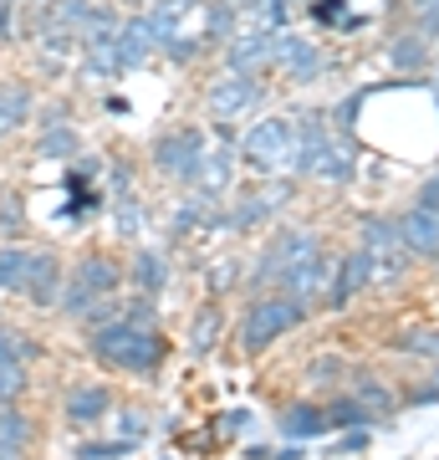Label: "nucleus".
<instances>
[{
	"mask_svg": "<svg viewBox=\"0 0 439 460\" xmlns=\"http://www.w3.org/2000/svg\"><path fill=\"white\" fill-rule=\"evenodd\" d=\"M92 353L123 374H148V368H159L163 343L154 328H138V323H102L92 332Z\"/></svg>",
	"mask_w": 439,
	"mask_h": 460,
	"instance_id": "obj_1",
	"label": "nucleus"
},
{
	"mask_svg": "<svg viewBox=\"0 0 439 460\" xmlns=\"http://www.w3.org/2000/svg\"><path fill=\"white\" fill-rule=\"evenodd\" d=\"M245 164L260 169V174H286L296 169V123L292 118H260L256 128L245 133Z\"/></svg>",
	"mask_w": 439,
	"mask_h": 460,
	"instance_id": "obj_2",
	"label": "nucleus"
},
{
	"mask_svg": "<svg viewBox=\"0 0 439 460\" xmlns=\"http://www.w3.org/2000/svg\"><path fill=\"white\" fill-rule=\"evenodd\" d=\"M307 317V302L302 296H260L256 307L245 313V323H241V343L245 348H266V343H277L281 332H292L296 323Z\"/></svg>",
	"mask_w": 439,
	"mask_h": 460,
	"instance_id": "obj_3",
	"label": "nucleus"
},
{
	"mask_svg": "<svg viewBox=\"0 0 439 460\" xmlns=\"http://www.w3.org/2000/svg\"><path fill=\"white\" fill-rule=\"evenodd\" d=\"M118 287V266L108 256H82L77 277L62 287V313H87L98 296H108Z\"/></svg>",
	"mask_w": 439,
	"mask_h": 460,
	"instance_id": "obj_4",
	"label": "nucleus"
},
{
	"mask_svg": "<svg viewBox=\"0 0 439 460\" xmlns=\"http://www.w3.org/2000/svg\"><path fill=\"white\" fill-rule=\"evenodd\" d=\"M199 159H205V138H199V128L163 133L159 144H154V164H159L169 180H199Z\"/></svg>",
	"mask_w": 439,
	"mask_h": 460,
	"instance_id": "obj_5",
	"label": "nucleus"
},
{
	"mask_svg": "<svg viewBox=\"0 0 439 460\" xmlns=\"http://www.w3.org/2000/svg\"><path fill=\"white\" fill-rule=\"evenodd\" d=\"M317 235L312 230H281L277 241H271V251L260 256V266H256V277L260 281H277L286 266H296V261H307V256H317Z\"/></svg>",
	"mask_w": 439,
	"mask_h": 460,
	"instance_id": "obj_6",
	"label": "nucleus"
},
{
	"mask_svg": "<svg viewBox=\"0 0 439 460\" xmlns=\"http://www.w3.org/2000/svg\"><path fill=\"white\" fill-rule=\"evenodd\" d=\"M66 277H62V261L57 256H47V251H36L31 256V271H26V287H21V296H31V307H51L57 296H62Z\"/></svg>",
	"mask_w": 439,
	"mask_h": 460,
	"instance_id": "obj_7",
	"label": "nucleus"
},
{
	"mask_svg": "<svg viewBox=\"0 0 439 460\" xmlns=\"http://www.w3.org/2000/svg\"><path fill=\"white\" fill-rule=\"evenodd\" d=\"M399 235H404V246L414 251V256H439V215L435 210L414 205V210L399 220Z\"/></svg>",
	"mask_w": 439,
	"mask_h": 460,
	"instance_id": "obj_8",
	"label": "nucleus"
},
{
	"mask_svg": "<svg viewBox=\"0 0 439 460\" xmlns=\"http://www.w3.org/2000/svg\"><path fill=\"white\" fill-rule=\"evenodd\" d=\"M250 102H256V83H250L245 72H230L225 83H215V87H210L215 118H235V113H245Z\"/></svg>",
	"mask_w": 439,
	"mask_h": 460,
	"instance_id": "obj_9",
	"label": "nucleus"
},
{
	"mask_svg": "<svg viewBox=\"0 0 439 460\" xmlns=\"http://www.w3.org/2000/svg\"><path fill=\"white\" fill-rule=\"evenodd\" d=\"M113 47H118V62H123V66L148 62V51L159 47V41H154V31H148V16L123 21V26H118V36H113Z\"/></svg>",
	"mask_w": 439,
	"mask_h": 460,
	"instance_id": "obj_10",
	"label": "nucleus"
},
{
	"mask_svg": "<svg viewBox=\"0 0 439 460\" xmlns=\"http://www.w3.org/2000/svg\"><path fill=\"white\" fill-rule=\"evenodd\" d=\"M277 62L292 72V77H317L322 72V51L302 41V36H277Z\"/></svg>",
	"mask_w": 439,
	"mask_h": 460,
	"instance_id": "obj_11",
	"label": "nucleus"
},
{
	"mask_svg": "<svg viewBox=\"0 0 439 460\" xmlns=\"http://www.w3.org/2000/svg\"><path fill=\"white\" fill-rule=\"evenodd\" d=\"M368 281H373V256H368V251L347 256V261H342V271L332 277V307H347V302H353V292H358V287H368Z\"/></svg>",
	"mask_w": 439,
	"mask_h": 460,
	"instance_id": "obj_12",
	"label": "nucleus"
},
{
	"mask_svg": "<svg viewBox=\"0 0 439 460\" xmlns=\"http://www.w3.org/2000/svg\"><path fill=\"white\" fill-rule=\"evenodd\" d=\"M271 51H277V36H271V31H250V36H241V41H230L225 62H230V72H245V77H250Z\"/></svg>",
	"mask_w": 439,
	"mask_h": 460,
	"instance_id": "obj_13",
	"label": "nucleus"
},
{
	"mask_svg": "<svg viewBox=\"0 0 439 460\" xmlns=\"http://www.w3.org/2000/svg\"><path fill=\"white\" fill-rule=\"evenodd\" d=\"M102 414H108V389L102 384H82L66 394V420L72 425H98Z\"/></svg>",
	"mask_w": 439,
	"mask_h": 460,
	"instance_id": "obj_14",
	"label": "nucleus"
},
{
	"mask_svg": "<svg viewBox=\"0 0 439 460\" xmlns=\"http://www.w3.org/2000/svg\"><path fill=\"white\" fill-rule=\"evenodd\" d=\"M286 195H292L286 184H271L266 195H245L241 205H235V215H230V226H256V220H271V210H277Z\"/></svg>",
	"mask_w": 439,
	"mask_h": 460,
	"instance_id": "obj_15",
	"label": "nucleus"
},
{
	"mask_svg": "<svg viewBox=\"0 0 439 460\" xmlns=\"http://www.w3.org/2000/svg\"><path fill=\"white\" fill-rule=\"evenodd\" d=\"M327 429V414L317 404H296V410L281 414V435L286 440H312V435H322Z\"/></svg>",
	"mask_w": 439,
	"mask_h": 460,
	"instance_id": "obj_16",
	"label": "nucleus"
},
{
	"mask_svg": "<svg viewBox=\"0 0 439 460\" xmlns=\"http://www.w3.org/2000/svg\"><path fill=\"white\" fill-rule=\"evenodd\" d=\"M26 440H31V420L16 410H0V460H16Z\"/></svg>",
	"mask_w": 439,
	"mask_h": 460,
	"instance_id": "obj_17",
	"label": "nucleus"
},
{
	"mask_svg": "<svg viewBox=\"0 0 439 460\" xmlns=\"http://www.w3.org/2000/svg\"><path fill=\"white\" fill-rule=\"evenodd\" d=\"M31 256L36 251H0V292H21V287H26V271H31Z\"/></svg>",
	"mask_w": 439,
	"mask_h": 460,
	"instance_id": "obj_18",
	"label": "nucleus"
},
{
	"mask_svg": "<svg viewBox=\"0 0 439 460\" xmlns=\"http://www.w3.org/2000/svg\"><path fill=\"white\" fill-rule=\"evenodd\" d=\"M98 16V5L92 0H51V21H57V31H87V21Z\"/></svg>",
	"mask_w": 439,
	"mask_h": 460,
	"instance_id": "obj_19",
	"label": "nucleus"
},
{
	"mask_svg": "<svg viewBox=\"0 0 439 460\" xmlns=\"http://www.w3.org/2000/svg\"><path fill=\"white\" fill-rule=\"evenodd\" d=\"M230 169H235L230 148H215V154H205V159H199V184H205V195L225 190V184H230Z\"/></svg>",
	"mask_w": 439,
	"mask_h": 460,
	"instance_id": "obj_20",
	"label": "nucleus"
},
{
	"mask_svg": "<svg viewBox=\"0 0 439 460\" xmlns=\"http://www.w3.org/2000/svg\"><path fill=\"white\" fill-rule=\"evenodd\" d=\"M26 113H31V93L26 87H5L0 93V133L11 128V123H21Z\"/></svg>",
	"mask_w": 439,
	"mask_h": 460,
	"instance_id": "obj_21",
	"label": "nucleus"
},
{
	"mask_svg": "<svg viewBox=\"0 0 439 460\" xmlns=\"http://www.w3.org/2000/svg\"><path fill=\"white\" fill-rule=\"evenodd\" d=\"M163 277H169V266H163V256H154V251H144V256L133 261V281H138L144 292H159Z\"/></svg>",
	"mask_w": 439,
	"mask_h": 460,
	"instance_id": "obj_22",
	"label": "nucleus"
},
{
	"mask_svg": "<svg viewBox=\"0 0 439 460\" xmlns=\"http://www.w3.org/2000/svg\"><path fill=\"white\" fill-rule=\"evenodd\" d=\"M389 57H393V66H399V72H419L429 51H424V36H404V41H393Z\"/></svg>",
	"mask_w": 439,
	"mask_h": 460,
	"instance_id": "obj_23",
	"label": "nucleus"
},
{
	"mask_svg": "<svg viewBox=\"0 0 439 460\" xmlns=\"http://www.w3.org/2000/svg\"><path fill=\"white\" fill-rule=\"evenodd\" d=\"M41 154H47V159H72V154H77V133L51 123V128L41 133Z\"/></svg>",
	"mask_w": 439,
	"mask_h": 460,
	"instance_id": "obj_24",
	"label": "nucleus"
},
{
	"mask_svg": "<svg viewBox=\"0 0 439 460\" xmlns=\"http://www.w3.org/2000/svg\"><path fill=\"white\" fill-rule=\"evenodd\" d=\"M36 353L31 338H21V332H5L0 328V363H26Z\"/></svg>",
	"mask_w": 439,
	"mask_h": 460,
	"instance_id": "obj_25",
	"label": "nucleus"
},
{
	"mask_svg": "<svg viewBox=\"0 0 439 460\" xmlns=\"http://www.w3.org/2000/svg\"><path fill=\"white\" fill-rule=\"evenodd\" d=\"M404 353H419V358H439V328H429V332H408L404 343Z\"/></svg>",
	"mask_w": 439,
	"mask_h": 460,
	"instance_id": "obj_26",
	"label": "nucleus"
},
{
	"mask_svg": "<svg viewBox=\"0 0 439 460\" xmlns=\"http://www.w3.org/2000/svg\"><path fill=\"white\" fill-rule=\"evenodd\" d=\"M215 332H220V307H205L195 323V348L205 353V348H215Z\"/></svg>",
	"mask_w": 439,
	"mask_h": 460,
	"instance_id": "obj_27",
	"label": "nucleus"
},
{
	"mask_svg": "<svg viewBox=\"0 0 439 460\" xmlns=\"http://www.w3.org/2000/svg\"><path fill=\"white\" fill-rule=\"evenodd\" d=\"M26 389V368L21 363H0V399H16Z\"/></svg>",
	"mask_w": 439,
	"mask_h": 460,
	"instance_id": "obj_28",
	"label": "nucleus"
},
{
	"mask_svg": "<svg viewBox=\"0 0 439 460\" xmlns=\"http://www.w3.org/2000/svg\"><path fill=\"white\" fill-rule=\"evenodd\" d=\"M138 226H144V205H133V199H123V205H118V230H123V235H133Z\"/></svg>",
	"mask_w": 439,
	"mask_h": 460,
	"instance_id": "obj_29",
	"label": "nucleus"
},
{
	"mask_svg": "<svg viewBox=\"0 0 439 460\" xmlns=\"http://www.w3.org/2000/svg\"><path fill=\"white\" fill-rule=\"evenodd\" d=\"M338 11H342V0H312V16L317 21H327V26H338Z\"/></svg>",
	"mask_w": 439,
	"mask_h": 460,
	"instance_id": "obj_30",
	"label": "nucleus"
},
{
	"mask_svg": "<svg viewBox=\"0 0 439 460\" xmlns=\"http://www.w3.org/2000/svg\"><path fill=\"white\" fill-rule=\"evenodd\" d=\"M358 399H363V410H389V404H393V399L383 394V389H373V384H363Z\"/></svg>",
	"mask_w": 439,
	"mask_h": 460,
	"instance_id": "obj_31",
	"label": "nucleus"
},
{
	"mask_svg": "<svg viewBox=\"0 0 439 460\" xmlns=\"http://www.w3.org/2000/svg\"><path fill=\"white\" fill-rule=\"evenodd\" d=\"M21 220V199H5V205H0V230H11Z\"/></svg>",
	"mask_w": 439,
	"mask_h": 460,
	"instance_id": "obj_32",
	"label": "nucleus"
},
{
	"mask_svg": "<svg viewBox=\"0 0 439 460\" xmlns=\"http://www.w3.org/2000/svg\"><path fill=\"white\" fill-rule=\"evenodd\" d=\"M419 205H424V210H435V215H439V180H429V184L419 190Z\"/></svg>",
	"mask_w": 439,
	"mask_h": 460,
	"instance_id": "obj_33",
	"label": "nucleus"
},
{
	"mask_svg": "<svg viewBox=\"0 0 439 460\" xmlns=\"http://www.w3.org/2000/svg\"><path fill=\"white\" fill-rule=\"evenodd\" d=\"M230 16H235V11H215V16H210V31H215V36H230Z\"/></svg>",
	"mask_w": 439,
	"mask_h": 460,
	"instance_id": "obj_34",
	"label": "nucleus"
},
{
	"mask_svg": "<svg viewBox=\"0 0 439 460\" xmlns=\"http://www.w3.org/2000/svg\"><path fill=\"white\" fill-rule=\"evenodd\" d=\"M118 425H123V440H133V435H144V420H138V414H123Z\"/></svg>",
	"mask_w": 439,
	"mask_h": 460,
	"instance_id": "obj_35",
	"label": "nucleus"
},
{
	"mask_svg": "<svg viewBox=\"0 0 439 460\" xmlns=\"http://www.w3.org/2000/svg\"><path fill=\"white\" fill-rule=\"evenodd\" d=\"M128 5H138V11H148V5H154V0H128Z\"/></svg>",
	"mask_w": 439,
	"mask_h": 460,
	"instance_id": "obj_36",
	"label": "nucleus"
},
{
	"mask_svg": "<svg viewBox=\"0 0 439 460\" xmlns=\"http://www.w3.org/2000/svg\"><path fill=\"white\" fill-rule=\"evenodd\" d=\"M174 5H184V11H189V5H195V0H174Z\"/></svg>",
	"mask_w": 439,
	"mask_h": 460,
	"instance_id": "obj_37",
	"label": "nucleus"
},
{
	"mask_svg": "<svg viewBox=\"0 0 439 460\" xmlns=\"http://www.w3.org/2000/svg\"><path fill=\"white\" fill-rule=\"evenodd\" d=\"M435 389H439V384H435Z\"/></svg>",
	"mask_w": 439,
	"mask_h": 460,
	"instance_id": "obj_38",
	"label": "nucleus"
}]
</instances>
